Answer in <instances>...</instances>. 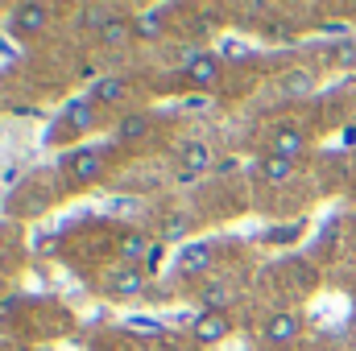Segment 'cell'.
I'll return each instance as SVG.
<instances>
[{
  "instance_id": "cell-1",
  "label": "cell",
  "mask_w": 356,
  "mask_h": 351,
  "mask_svg": "<svg viewBox=\"0 0 356 351\" xmlns=\"http://www.w3.org/2000/svg\"><path fill=\"white\" fill-rule=\"evenodd\" d=\"M104 170H108L104 149H75V153L63 157V178H67V186H79V190L95 186V182L104 178Z\"/></svg>"
},
{
  "instance_id": "cell-2",
  "label": "cell",
  "mask_w": 356,
  "mask_h": 351,
  "mask_svg": "<svg viewBox=\"0 0 356 351\" xmlns=\"http://www.w3.org/2000/svg\"><path fill=\"white\" fill-rule=\"evenodd\" d=\"M104 298H112V302H133L141 289H145V273H141V264H112L108 273H104Z\"/></svg>"
},
{
  "instance_id": "cell-3",
  "label": "cell",
  "mask_w": 356,
  "mask_h": 351,
  "mask_svg": "<svg viewBox=\"0 0 356 351\" xmlns=\"http://www.w3.org/2000/svg\"><path fill=\"white\" fill-rule=\"evenodd\" d=\"M298 331H302V318L298 314H290V310L269 314L266 323H261V343L266 348H290L298 339Z\"/></svg>"
},
{
  "instance_id": "cell-4",
  "label": "cell",
  "mask_w": 356,
  "mask_h": 351,
  "mask_svg": "<svg viewBox=\"0 0 356 351\" xmlns=\"http://www.w3.org/2000/svg\"><path fill=\"white\" fill-rule=\"evenodd\" d=\"M228 335H232V318H228V314L203 310V314L191 323V339H195L199 348H216V343H224Z\"/></svg>"
},
{
  "instance_id": "cell-5",
  "label": "cell",
  "mask_w": 356,
  "mask_h": 351,
  "mask_svg": "<svg viewBox=\"0 0 356 351\" xmlns=\"http://www.w3.org/2000/svg\"><path fill=\"white\" fill-rule=\"evenodd\" d=\"M186 75V83L195 91H211L220 83V75H224V62H220V54H211V50H199L195 54V62L182 71Z\"/></svg>"
},
{
  "instance_id": "cell-6",
  "label": "cell",
  "mask_w": 356,
  "mask_h": 351,
  "mask_svg": "<svg viewBox=\"0 0 356 351\" xmlns=\"http://www.w3.org/2000/svg\"><path fill=\"white\" fill-rule=\"evenodd\" d=\"M46 25H50V8H46V4H17V8L8 12V29H13L17 37H38Z\"/></svg>"
},
{
  "instance_id": "cell-7",
  "label": "cell",
  "mask_w": 356,
  "mask_h": 351,
  "mask_svg": "<svg viewBox=\"0 0 356 351\" xmlns=\"http://www.w3.org/2000/svg\"><path fill=\"white\" fill-rule=\"evenodd\" d=\"M232 302H236V281H232V277H207V281L199 285V306H203V310L224 314Z\"/></svg>"
},
{
  "instance_id": "cell-8",
  "label": "cell",
  "mask_w": 356,
  "mask_h": 351,
  "mask_svg": "<svg viewBox=\"0 0 356 351\" xmlns=\"http://www.w3.org/2000/svg\"><path fill=\"white\" fill-rule=\"evenodd\" d=\"M216 264V248L211 244H186L182 252L175 257V277H203L207 268Z\"/></svg>"
},
{
  "instance_id": "cell-9",
  "label": "cell",
  "mask_w": 356,
  "mask_h": 351,
  "mask_svg": "<svg viewBox=\"0 0 356 351\" xmlns=\"http://www.w3.org/2000/svg\"><path fill=\"white\" fill-rule=\"evenodd\" d=\"M178 174L182 178H195V174H207L211 170V145H203V141H186V145H178Z\"/></svg>"
},
{
  "instance_id": "cell-10",
  "label": "cell",
  "mask_w": 356,
  "mask_h": 351,
  "mask_svg": "<svg viewBox=\"0 0 356 351\" xmlns=\"http://www.w3.org/2000/svg\"><path fill=\"white\" fill-rule=\"evenodd\" d=\"M154 248H158V240L154 236H145V232H120V240H116V252H120V261L124 264H141L154 257Z\"/></svg>"
},
{
  "instance_id": "cell-11",
  "label": "cell",
  "mask_w": 356,
  "mask_h": 351,
  "mask_svg": "<svg viewBox=\"0 0 356 351\" xmlns=\"http://www.w3.org/2000/svg\"><path fill=\"white\" fill-rule=\"evenodd\" d=\"M315 83H319V79H315L311 67H290V71L277 79V95H282V99H307V95L315 91Z\"/></svg>"
},
{
  "instance_id": "cell-12",
  "label": "cell",
  "mask_w": 356,
  "mask_h": 351,
  "mask_svg": "<svg viewBox=\"0 0 356 351\" xmlns=\"http://www.w3.org/2000/svg\"><path fill=\"white\" fill-rule=\"evenodd\" d=\"M269 153H277V157H286V162H298V157L307 153V137H302L298 128H277L273 141H269Z\"/></svg>"
},
{
  "instance_id": "cell-13",
  "label": "cell",
  "mask_w": 356,
  "mask_h": 351,
  "mask_svg": "<svg viewBox=\"0 0 356 351\" xmlns=\"http://www.w3.org/2000/svg\"><path fill=\"white\" fill-rule=\"evenodd\" d=\"M294 174V162H286V157H277V153H261V162H257V178L269 182V186H282V182H290Z\"/></svg>"
},
{
  "instance_id": "cell-14",
  "label": "cell",
  "mask_w": 356,
  "mask_h": 351,
  "mask_svg": "<svg viewBox=\"0 0 356 351\" xmlns=\"http://www.w3.org/2000/svg\"><path fill=\"white\" fill-rule=\"evenodd\" d=\"M124 99H129V83H124V79H99V83L91 87V103H95V108H99V103H104V108H120Z\"/></svg>"
},
{
  "instance_id": "cell-15",
  "label": "cell",
  "mask_w": 356,
  "mask_h": 351,
  "mask_svg": "<svg viewBox=\"0 0 356 351\" xmlns=\"http://www.w3.org/2000/svg\"><path fill=\"white\" fill-rule=\"evenodd\" d=\"M63 120H67L71 128H79V132H88V128H95V124H99V112H95L91 95H88V99H75V103H67Z\"/></svg>"
},
{
  "instance_id": "cell-16",
  "label": "cell",
  "mask_w": 356,
  "mask_h": 351,
  "mask_svg": "<svg viewBox=\"0 0 356 351\" xmlns=\"http://www.w3.org/2000/svg\"><path fill=\"white\" fill-rule=\"evenodd\" d=\"M162 29H166V21H162V8H149V12L133 17V37H141V42H154V37H162Z\"/></svg>"
},
{
  "instance_id": "cell-17",
  "label": "cell",
  "mask_w": 356,
  "mask_h": 351,
  "mask_svg": "<svg viewBox=\"0 0 356 351\" xmlns=\"http://www.w3.org/2000/svg\"><path fill=\"white\" fill-rule=\"evenodd\" d=\"M129 37H133V21H124V17H112L99 29V42H108V46H124Z\"/></svg>"
},
{
  "instance_id": "cell-18",
  "label": "cell",
  "mask_w": 356,
  "mask_h": 351,
  "mask_svg": "<svg viewBox=\"0 0 356 351\" xmlns=\"http://www.w3.org/2000/svg\"><path fill=\"white\" fill-rule=\"evenodd\" d=\"M149 132V116H124L116 124V141H141Z\"/></svg>"
},
{
  "instance_id": "cell-19",
  "label": "cell",
  "mask_w": 356,
  "mask_h": 351,
  "mask_svg": "<svg viewBox=\"0 0 356 351\" xmlns=\"http://www.w3.org/2000/svg\"><path fill=\"white\" fill-rule=\"evenodd\" d=\"M186 232H191L186 215H166V223L158 232V244H178V240H186Z\"/></svg>"
},
{
  "instance_id": "cell-20",
  "label": "cell",
  "mask_w": 356,
  "mask_h": 351,
  "mask_svg": "<svg viewBox=\"0 0 356 351\" xmlns=\"http://www.w3.org/2000/svg\"><path fill=\"white\" fill-rule=\"evenodd\" d=\"M353 343H356V323H353Z\"/></svg>"
}]
</instances>
